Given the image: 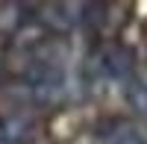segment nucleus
<instances>
[{"label": "nucleus", "mask_w": 147, "mask_h": 144, "mask_svg": "<svg viewBox=\"0 0 147 144\" xmlns=\"http://www.w3.org/2000/svg\"><path fill=\"white\" fill-rule=\"evenodd\" d=\"M100 65H103V71L112 79L124 82V85L136 82V53H132V47H127V44L109 47V50L100 56Z\"/></svg>", "instance_id": "1"}, {"label": "nucleus", "mask_w": 147, "mask_h": 144, "mask_svg": "<svg viewBox=\"0 0 147 144\" xmlns=\"http://www.w3.org/2000/svg\"><path fill=\"white\" fill-rule=\"evenodd\" d=\"M32 12L38 18L41 27L47 30H53V32H71L74 30V24H77V18L74 15H80V6H68V3H50V6H32Z\"/></svg>", "instance_id": "2"}, {"label": "nucleus", "mask_w": 147, "mask_h": 144, "mask_svg": "<svg viewBox=\"0 0 147 144\" xmlns=\"http://www.w3.org/2000/svg\"><path fill=\"white\" fill-rule=\"evenodd\" d=\"M32 133H35V124L30 115L24 112L0 115V144H27Z\"/></svg>", "instance_id": "3"}, {"label": "nucleus", "mask_w": 147, "mask_h": 144, "mask_svg": "<svg viewBox=\"0 0 147 144\" xmlns=\"http://www.w3.org/2000/svg\"><path fill=\"white\" fill-rule=\"evenodd\" d=\"M97 135H100L106 144H144L136 129H132L129 124H124V121H118V118L103 121L100 127H97Z\"/></svg>", "instance_id": "4"}, {"label": "nucleus", "mask_w": 147, "mask_h": 144, "mask_svg": "<svg viewBox=\"0 0 147 144\" xmlns=\"http://www.w3.org/2000/svg\"><path fill=\"white\" fill-rule=\"evenodd\" d=\"M127 100H129V106H132L138 115H147V85H141V82H129Z\"/></svg>", "instance_id": "5"}]
</instances>
